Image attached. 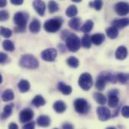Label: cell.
I'll return each mask as SVG.
<instances>
[{"instance_id":"obj_19","label":"cell","mask_w":129,"mask_h":129,"mask_svg":"<svg viewBox=\"0 0 129 129\" xmlns=\"http://www.w3.org/2000/svg\"><path fill=\"white\" fill-rule=\"evenodd\" d=\"M41 29V23L37 19H33L29 26V29L32 33H38Z\"/></svg>"},{"instance_id":"obj_2","label":"cell","mask_w":129,"mask_h":129,"mask_svg":"<svg viewBox=\"0 0 129 129\" xmlns=\"http://www.w3.org/2000/svg\"><path fill=\"white\" fill-rule=\"evenodd\" d=\"M20 67L28 70H35L39 67V63L37 58L32 54H23L19 62Z\"/></svg>"},{"instance_id":"obj_24","label":"cell","mask_w":129,"mask_h":129,"mask_svg":"<svg viewBox=\"0 0 129 129\" xmlns=\"http://www.w3.org/2000/svg\"><path fill=\"white\" fill-rule=\"evenodd\" d=\"M106 33L107 36L110 39H115L118 37L119 36V30L115 28L114 26H110L106 29Z\"/></svg>"},{"instance_id":"obj_5","label":"cell","mask_w":129,"mask_h":129,"mask_svg":"<svg viewBox=\"0 0 129 129\" xmlns=\"http://www.w3.org/2000/svg\"><path fill=\"white\" fill-rule=\"evenodd\" d=\"M74 108L76 111L80 114H86L89 111L88 103L84 98L76 99L74 101Z\"/></svg>"},{"instance_id":"obj_14","label":"cell","mask_w":129,"mask_h":129,"mask_svg":"<svg viewBox=\"0 0 129 129\" xmlns=\"http://www.w3.org/2000/svg\"><path fill=\"white\" fill-rule=\"evenodd\" d=\"M113 26L116 28L118 30L123 29L126 26H128L129 24L128 18H122V19H116L112 23Z\"/></svg>"},{"instance_id":"obj_13","label":"cell","mask_w":129,"mask_h":129,"mask_svg":"<svg viewBox=\"0 0 129 129\" xmlns=\"http://www.w3.org/2000/svg\"><path fill=\"white\" fill-rule=\"evenodd\" d=\"M33 5L36 11L41 17L44 16L45 12V3L42 0H36L33 2Z\"/></svg>"},{"instance_id":"obj_37","label":"cell","mask_w":129,"mask_h":129,"mask_svg":"<svg viewBox=\"0 0 129 129\" xmlns=\"http://www.w3.org/2000/svg\"><path fill=\"white\" fill-rule=\"evenodd\" d=\"M8 18H9V13L7 11L5 10L0 11V21H5Z\"/></svg>"},{"instance_id":"obj_4","label":"cell","mask_w":129,"mask_h":129,"mask_svg":"<svg viewBox=\"0 0 129 129\" xmlns=\"http://www.w3.org/2000/svg\"><path fill=\"white\" fill-rule=\"evenodd\" d=\"M79 87L84 91H88L93 85V79L90 73H82L78 81Z\"/></svg>"},{"instance_id":"obj_27","label":"cell","mask_w":129,"mask_h":129,"mask_svg":"<svg viewBox=\"0 0 129 129\" xmlns=\"http://www.w3.org/2000/svg\"><path fill=\"white\" fill-rule=\"evenodd\" d=\"M91 36L88 34H85L81 40V45L85 48H90L91 46Z\"/></svg>"},{"instance_id":"obj_26","label":"cell","mask_w":129,"mask_h":129,"mask_svg":"<svg viewBox=\"0 0 129 129\" xmlns=\"http://www.w3.org/2000/svg\"><path fill=\"white\" fill-rule=\"evenodd\" d=\"M12 110H13V105L12 104H8L4 107L3 113L0 115V119H5L8 118L11 113H12Z\"/></svg>"},{"instance_id":"obj_33","label":"cell","mask_w":129,"mask_h":129,"mask_svg":"<svg viewBox=\"0 0 129 129\" xmlns=\"http://www.w3.org/2000/svg\"><path fill=\"white\" fill-rule=\"evenodd\" d=\"M116 76L117 81H119L122 84H126L128 82V81L129 76L128 73H119L116 74Z\"/></svg>"},{"instance_id":"obj_10","label":"cell","mask_w":129,"mask_h":129,"mask_svg":"<svg viewBox=\"0 0 129 129\" xmlns=\"http://www.w3.org/2000/svg\"><path fill=\"white\" fill-rule=\"evenodd\" d=\"M97 115H98V119L102 122H105V121L108 120L109 119H110V117H111L110 111L106 107H98L97 108Z\"/></svg>"},{"instance_id":"obj_34","label":"cell","mask_w":129,"mask_h":129,"mask_svg":"<svg viewBox=\"0 0 129 129\" xmlns=\"http://www.w3.org/2000/svg\"><path fill=\"white\" fill-rule=\"evenodd\" d=\"M0 35L4 38L8 39L12 36V31L9 28H6L4 26H0Z\"/></svg>"},{"instance_id":"obj_6","label":"cell","mask_w":129,"mask_h":129,"mask_svg":"<svg viewBox=\"0 0 129 129\" xmlns=\"http://www.w3.org/2000/svg\"><path fill=\"white\" fill-rule=\"evenodd\" d=\"M28 14L23 12H17L14 16V22L18 27L26 28L28 20Z\"/></svg>"},{"instance_id":"obj_11","label":"cell","mask_w":129,"mask_h":129,"mask_svg":"<svg viewBox=\"0 0 129 129\" xmlns=\"http://www.w3.org/2000/svg\"><path fill=\"white\" fill-rule=\"evenodd\" d=\"M34 116V113L32 110L29 109V108H26L24 110H23L19 115V120L20 122L24 123V122H29L33 119Z\"/></svg>"},{"instance_id":"obj_15","label":"cell","mask_w":129,"mask_h":129,"mask_svg":"<svg viewBox=\"0 0 129 129\" xmlns=\"http://www.w3.org/2000/svg\"><path fill=\"white\" fill-rule=\"evenodd\" d=\"M127 55H128V50L126 47L123 45L119 46L115 52V57L118 60H124L127 57Z\"/></svg>"},{"instance_id":"obj_50","label":"cell","mask_w":129,"mask_h":129,"mask_svg":"<svg viewBox=\"0 0 129 129\" xmlns=\"http://www.w3.org/2000/svg\"><path fill=\"white\" fill-rule=\"evenodd\" d=\"M54 129H58V128H54Z\"/></svg>"},{"instance_id":"obj_28","label":"cell","mask_w":129,"mask_h":129,"mask_svg":"<svg viewBox=\"0 0 129 129\" xmlns=\"http://www.w3.org/2000/svg\"><path fill=\"white\" fill-rule=\"evenodd\" d=\"M94 27V22L91 20H88L85 21V23H84V25L82 26L81 28V31L85 33V34L88 33L89 32L91 31V29Z\"/></svg>"},{"instance_id":"obj_18","label":"cell","mask_w":129,"mask_h":129,"mask_svg":"<svg viewBox=\"0 0 129 129\" xmlns=\"http://www.w3.org/2000/svg\"><path fill=\"white\" fill-rule=\"evenodd\" d=\"M91 43L95 45H101L105 41V36L103 33H95L91 36Z\"/></svg>"},{"instance_id":"obj_39","label":"cell","mask_w":129,"mask_h":129,"mask_svg":"<svg viewBox=\"0 0 129 129\" xmlns=\"http://www.w3.org/2000/svg\"><path fill=\"white\" fill-rule=\"evenodd\" d=\"M8 60V55L7 54L4 52H0V63H4Z\"/></svg>"},{"instance_id":"obj_42","label":"cell","mask_w":129,"mask_h":129,"mask_svg":"<svg viewBox=\"0 0 129 129\" xmlns=\"http://www.w3.org/2000/svg\"><path fill=\"white\" fill-rule=\"evenodd\" d=\"M63 129H74V126L70 123H64L63 125Z\"/></svg>"},{"instance_id":"obj_29","label":"cell","mask_w":129,"mask_h":129,"mask_svg":"<svg viewBox=\"0 0 129 129\" xmlns=\"http://www.w3.org/2000/svg\"><path fill=\"white\" fill-rule=\"evenodd\" d=\"M94 98L95 101L101 104V105H104L107 102V98L105 97L104 94H103L101 92H96L94 94Z\"/></svg>"},{"instance_id":"obj_31","label":"cell","mask_w":129,"mask_h":129,"mask_svg":"<svg viewBox=\"0 0 129 129\" xmlns=\"http://www.w3.org/2000/svg\"><path fill=\"white\" fill-rule=\"evenodd\" d=\"M67 63L68 66H70L72 68H77L79 66V60L77 57H70L69 58L67 59Z\"/></svg>"},{"instance_id":"obj_41","label":"cell","mask_w":129,"mask_h":129,"mask_svg":"<svg viewBox=\"0 0 129 129\" xmlns=\"http://www.w3.org/2000/svg\"><path fill=\"white\" fill-rule=\"evenodd\" d=\"M11 3L14 5H20L23 3V0H11Z\"/></svg>"},{"instance_id":"obj_46","label":"cell","mask_w":129,"mask_h":129,"mask_svg":"<svg viewBox=\"0 0 129 129\" xmlns=\"http://www.w3.org/2000/svg\"><path fill=\"white\" fill-rule=\"evenodd\" d=\"M59 48H60V50L61 52H65L66 48H64V46L63 45H59Z\"/></svg>"},{"instance_id":"obj_32","label":"cell","mask_w":129,"mask_h":129,"mask_svg":"<svg viewBox=\"0 0 129 129\" xmlns=\"http://www.w3.org/2000/svg\"><path fill=\"white\" fill-rule=\"evenodd\" d=\"M2 47H3V48L5 51H10V52L14 51V49H15V47H14V43L11 40H8V39H6V40L3 41V42H2Z\"/></svg>"},{"instance_id":"obj_47","label":"cell","mask_w":129,"mask_h":129,"mask_svg":"<svg viewBox=\"0 0 129 129\" xmlns=\"http://www.w3.org/2000/svg\"><path fill=\"white\" fill-rule=\"evenodd\" d=\"M2 82V75L0 74V84Z\"/></svg>"},{"instance_id":"obj_23","label":"cell","mask_w":129,"mask_h":129,"mask_svg":"<svg viewBox=\"0 0 129 129\" xmlns=\"http://www.w3.org/2000/svg\"><path fill=\"white\" fill-rule=\"evenodd\" d=\"M70 27L73 30H79L80 29V25H81V20L79 17H73L72 18L69 22Z\"/></svg>"},{"instance_id":"obj_40","label":"cell","mask_w":129,"mask_h":129,"mask_svg":"<svg viewBox=\"0 0 129 129\" xmlns=\"http://www.w3.org/2000/svg\"><path fill=\"white\" fill-rule=\"evenodd\" d=\"M23 129H35V122H30L27 124H26Z\"/></svg>"},{"instance_id":"obj_43","label":"cell","mask_w":129,"mask_h":129,"mask_svg":"<svg viewBox=\"0 0 129 129\" xmlns=\"http://www.w3.org/2000/svg\"><path fill=\"white\" fill-rule=\"evenodd\" d=\"M14 30L16 33H23L25 32L26 30V28H23V27H18V26H16L14 28Z\"/></svg>"},{"instance_id":"obj_25","label":"cell","mask_w":129,"mask_h":129,"mask_svg":"<svg viewBox=\"0 0 129 129\" xmlns=\"http://www.w3.org/2000/svg\"><path fill=\"white\" fill-rule=\"evenodd\" d=\"M45 100L44 99V98L39 94V95H36L32 101V104L33 106H35L36 107H42L45 104Z\"/></svg>"},{"instance_id":"obj_1","label":"cell","mask_w":129,"mask_h":129,"mask_svg":"<svg viewBox=\"0 0 129 129\" xmlns=\"http://www.w3.org/2000/svg\"><path fill=\"white\" fill-rule=\"evenodd\" d=\"M67 48L71 52H77L81 48V40L79 37L73 33H70L65 39Z\"/></svg>"},{"instance_id":"obj_3","label":"cell","mask_w":129,"mask_h":129,"mask_svg":"<svg viewBox=\"0 0 129 129\" xmlns=\"http://www.w3.org/2000/svg\"><path fill=\"white\" fill-rule=\"evenodd\" d=\"M63 22V18L59 17L48 20L44 23V29L48 33H56L60 29Z\"/></svg>"},{"instance_id":"obj_17","label":"cell","mask_w":129,"mask_h":129,"mask_svg":"<svg viewBox=\"0 0 129 129\" xmlns=\"http://www.w3.org/2000/svg\"><path fill=\"white\" fill-rule=\"evenodd\" d=\"M57 88H58L59 91H60L64 95H70L73 91L72 87L70 85H68L65 84L63 82H60L58 83Z\"/></svg>"},{"instance_id":"obj_21","label":"cell","mask_w":129,"mask_h":129,"mask_svg":"<svg viewBox=\"0 0 129 129\" xmlns=\"http://www.w3.org/2000/svg\"><path fill=\"white\" fill-rule=\"evenodd\" d=\"M17 87H18V89L20 90V91L21 93H25V92H27L29 90L30 84H29V82L27 80L22 79V80H20L18 82Z\"/></svg>"},{"instance_id":"obj_30","label":"cell","mask_w":129,"mask_h":129,"mask_svg":"<svg viewBox=\"0 0 129 129\" xmlns=\"http://www.w3.org/2000/svg\"><path fill=\"white\" fill-rule=\"evenodd\" d=\"M78 14V9L76 5H71L66 10V15L69 17H75Z\"/></svg>"},{"instance_id":"obj_35","label":"cell","mask_w":129,"mask_h":129,"mask_svg":"<svg viewBox=\"0 0 129 129\" xmlns=\"http://www.w3.org/2000/svg\"><path fill=\"white\" fill-rule=\"evenodd\" d=\"M48 11L51 14H53L59 10V5L54 1H50L48 5Z\"/></svg>"},{"instance_id":"obj_8","label":"cell","mask_w":129,"mask_h":129,"mask_svg":"<svg viewBox=\"0 0 129 129\" xmlns=\"http://www.w3.org/2000/svg\"><path fill=\"white\" fill-rule=\"evenodd\" d=\"M119 91L112 90L108 93V105L110 108H116L119 104Z\"/></svg>"},{"instance_id":"obj_38","label":"cell","mask_w":129,"mask_h":129,"mask_svg":"<svg viewBox=\"0 0 129 129\" xmlns=\"http://www.w3.org/2000/svg\"><path fill=\"white\" fill-rule=\"evenodd\" d=\"M122 114L125 118L129 117V107L128 106H124L122 109Z\"/></svg>"},{"instance_id":"obj_49","label":"cell","mask_w":129,"mask_h":129,"mask_svg":"<svg viewBox=\"0 0 129 129\" xmlns=\"http://www.w3.org/2000/svg\"><path fill=\"white\" fill-rule=\"evenodd\" d=\"M107 129H116V128H114V127H109V128H107Z\"/></svg>"},{"instance_id":"obj_9","label":"cell","mask_w":129,"mask_h":129,"mask_svg":"<svg viewBox=\"0 0 129 129\" xmlns=\"http://www.w3.org/2000/svg\"><path fill=\"white\" fill-rule=\"evenodd\" d=\"M115 11L119 16H125L128 14L129 5L128 3L125 2H120L115 5Z\"/></svg>"},{"instance_id":"obj_44","label":"cell","mask_w":129,"mask_h":129,"mask_svg":"<svg viewBox=\"0 0 129 129\" xmlns=\"http://www.w3.org/2000/svg\"><path fill=\"white\" fill-rule=\"evenodd\" d=\"M8 129H19L18 128V125L16 123H10L9 126H8Z\"/></svg>"},{"instance_id":"obj_12","label":"cell","mask_w":129,"mask_h":129,"mask_svg":"<svg viewBox=\"0 0 129 129\" xmlns=\"http://www.w3.org/2000/svg\"><path fill=\"white\" fill-rule=\"evenodd\" d=\"M107 82V79L106 76V73H101L97 78V80L95 82L96 88L100 91L104 90Z\"/></svg>"},{"instance_id":"obj_36","label":"cell","mask_w":129,"mask_h":129,"mask_svg":"<svg viewBox=\"0 0 129 129\" xmlns=\"http://www.w3.org/2000/svg\"><path fill=\"white\" fill-rule=\"evenodd\" d=\"M103 1L101 0H96L94 2H89V5L91 8H94L97 11H100L102 7H103Z\"/></svg>"},{"instance_id":"obj_20","label":"cell","mask_w":129,"mask_h":129,"mask_svg":"<svg viewBox=\"0 0 129 129\" xmlns=\"http://www.w3.org/2000/svg\"><path fill=\"white\" fill-rule=\"evenodd\" d=\"M53 108H54V111L56 113H63L67 110V105L63 101H57L54 102V104L53 105Z\"/></svg>"},{"instance_id":"obj_7","label":"cell","mask_w":129,"mask_h":129,"mask_svg":"<svg viewBox=\"0 0 129 129\" xmlns=\"http://www.w3.org/2000/svg\"><path fill=\"white\" fill-rule=\"evenodd\" d=\"M57 49L53 48H47V49L44 50L41 54L42 58L47 62L54 61V60L57 57Z\"/></svg>"},{"instance_id":"obj_45","label":"cell","mask_w":129,"mask_h":129,"mask_svg":"<svg viewBox=\"0 0 129 129\" xmlns=\"http://www.w3.org/2000/svg\"><path fill=\"white\" fill-rule=\"evenodd\" d=\"M6 5H7V1H5V0L0 1V7H5Z\"/></svg>"},{"instance_id":"obj_48","label":"cell","mask_w":129,"mask_h":129,"mask_svg":"<svg viewBox=\"0 0 129 129\" xmlns=\"http://www.w3.org/2000/svg\"><path fill=\"white\" fill-rule=\"evenodd\" d=\"M73 2H81V0H73Z\"/></svg>"},{"instance_id":"obj_22","label":"cell","mask_w":129,"mask_h":129,"mask_svg":"<svg viewBox=\"0 0 129 129\" xmlns=\"http://www.w3.org/2000/svg\"><path fill=\"white\" fill-rule=\"evenodd\" d=\"M14 92L11 89L5 90L2 94V99L5 102L11 101L14 100Z\"/></svg>"},{"instance_id":"obj_16","label":"cell","mask_w":129,"mask_h":129,"mask_svg":"<svg viewBox=\"0 0 129 129\" xmlns=\"http://www.w3.org/2000/svg\"><path fill=\"white\" fill-rule=\"evenodd\" d=\"M36 123L39 126L46 128L48 127L51 124V119L48 116L45 115H42L39 116L36 119Z\"/></svg>"}]
</instances>
